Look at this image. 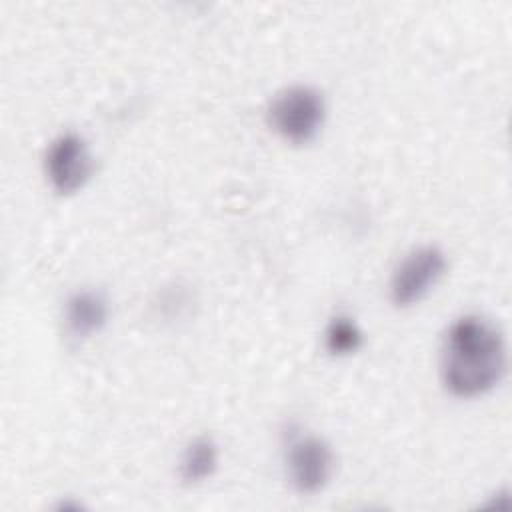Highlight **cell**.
Returning a JSON list of instances; mask_svg holds the SVG:
<instances>
[{
  "label": "cell",
  "mask_w": 512,
  "mask_h": 512,
  "mask_svg": "<svg viewBox=\"0 0 512 512\" xmlns=\"http://www.w3.org/2000/svg\"><path fill=\"white\" fill-rule=\"evenodd\" d=\"M506 342L496 324L466 314L456 318L444 336L440 378L456 398H476L490 392L506 374Z\"/></svg>",
  "instance_id": "obj_1"
},
{
  "label": "cell",
  "mask_w": 512,
  "mask_h": 512,
  "mask_svg": "<svg viewBox=\"0 0 512 512\" xmlns=\"http://www.w3.org/2000/svg\"><path fill=\"white\" fill-rule=\"evenodd\" d=\"M326 120L324 94L310 84H292L274 94L266 108V122L284 142L302 146L312 142Z\"/></svg>",
  "instance_id": "obj_2"
},
{
  "label": "cell",
  "mask_w": 512,
  "mask_h": 512,
  "mask_svg": "<svg viewBox=\"0 0 512 512\" xmlns=\"http://www.w3.org/2000/svg\"><path fill=\"white\" fill-rule=\"evenodd\" d=\"M446 254L436 244H422L412 248L392 270L388 292L398 308L420 302L444 276Z\"/></svg>",
  "instance_id": "obj_3"
},
{
  "label": "cell",
  "mask_w": 512,
  "mask_h": 512,
  "mask_svg": "<svg viewBox=\"0 0 512 512\" xmlns=\"http://www.w3.org/2000/svg\"><path fill=\"white\" fill-rule=\"evenodd\" d=\"M44 174L60 196L82 190L94 174V156L84 136L78 132L58 134L44 152Z\"/></svg>",
  "instance_id": "obj_4"
},
{
  "label": "cell",
  "mask_w": 512,
  "mask_h": 512,
  "mask_svg": "<svg viewBox=\"0 0 512 512\" xmlns=\"http://www.w3.org/2000/svg\"><path fill=\"white\" fill-rule=\"evenodd\" d=\"M286 474L300 494L320 492L332 478L334 452L316 434H294L286 446Z\"/></svg>",
  "instance_id": "obj_5"
},
{
  "label": "cell",
  "mask_w": 512,
  "mask_h": 512,
  "mask_svg": "<svg viewBox=\"0 0 512 512\" xmlns=\"http://www.w3.org/2000/svg\"><path fill=\"white\" fill-rule=\"evenodd\" d=\"M108 300L102 292L96 290H78L68 296L64 304V326L66 332L76 338L84 340L98 334L108 322Z\"/></svg>",
  "instance_id": "obj_6"
},
{
  "label": "cell",
  "mask_w": 512,
  "mask_h": 512,
  "mask_svg": "<svg viewBox=\"0 0 512 512\" xmlns=\"http://www.w3.org/2000/svg\"><path fill=\"white\" fill-rule=\"evenodd\" d=\"M218 468V444L212 436H198L190 440L180 456L178 474L184 484H200L208 480Z\"/></svg>",
  "instance_id": "obj_7"
},
{
  "label": "cell",
  "mask_w": 512,
  "mask_h": 512,
  "mask_svg": "<svg viewBox=\"0 0 512 512\" xmlns=\"http://www.w3.org/2000/svg\"><path fill=\"white\" fill-rule=\"evenodd\" d=\"M364 344V332L358 322L348 314H336L330 318L324 330V348L332 356H350Z\"/></svg>",
  "instance_id": "obj_8"
}]
</instances>
